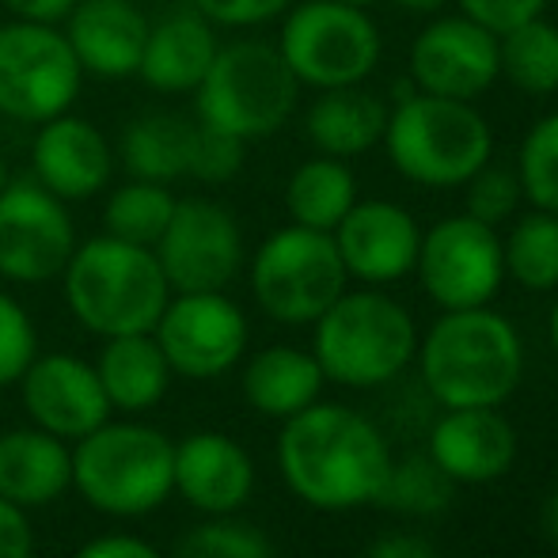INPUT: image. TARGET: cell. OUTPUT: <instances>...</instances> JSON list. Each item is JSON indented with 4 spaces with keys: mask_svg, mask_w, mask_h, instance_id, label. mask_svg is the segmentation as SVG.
I'll list each match as a JSON object with an SVG mask.
<instances>
[{
    "mask_svg": "<svg viewBox=\"0 0 558 558\" xmlns=\"http://www.w3.org/2000/svg\"><path fill=\"white\" fill-rule=\"evenodd\" d=\"M391 468L384 434L342 403H312L281 422L278 471L286 486L312 509L345 513L373 506Z\"/></svg>",
    "mask_w": 558,
    "mask_h": 558,
    "instance_id": "cell-1",
    "label": "cell"
},
{
    "mask_svg": "<svg viewBox=\"0 0 558 558\" xmlns=\"http://www.w3.org/2000/svg\"><path fill=\"white\" fill-rule=\"evenodd\" d=\"M426 391L445 407H501L524 373V342L494 308L445 312L418 342Z\"/></svg>",
    "mask_w": 558,
    "mask_h": 558,
    "instance_id": "cell-2",
    "label": "cell"
},
{
    "mask_svg": "<svg viewBox=\"0 0 558 558\" xmlns=\"http://www.w3.org/2000/svg\"><path fill=\"white\" fill-rule=\"evenodd\" d=\"M61 281L73 319L96 338L153 331L163 304L171 301L156 251L107 232L76 243Z\"/></svg>",
    "mask_w": 558,
    "mask_h": 558,
    "instance_id": "cell-3",
    "label": "cell"
},
{
    "mask_svg": "<svg viewBox=\"0 0 558 558\" xmlns=\"http://www.w3.org/2000/svg\"><path fill=\"white\" fill-rule=\"evenodd\" d=\"M73 448V490L96 513L145 517L175 494V441L148 422L107 418Z\"/></svg>",
    "mask_w": 558,
    "mask_h": 558,
    "instance_id": "cell-4",
    "label": "cell"
},
{
    "mask_svg": "<svg viewBox=\"0 0 558 558\" xmlns=\"http://www.w3.org/2000/svg\"><path fill=\"white\" fill-rule=\"evenodd\" d=\"M391 168L429 191L463 186L494 156V130L475 104L407 92L388 111L384 130Z\"/></svg>",
    "mask_w": 558,
    "mask_h": 558,
    "instance_id": "cell-5",
    "label": "cell"
},
{
    "mask_svg": "<svg viewBox=\"0 0 558 558\" xmlns=\"http://www.w3.org/2000/svg\"><path fill=\"white\" fill-rule=\"evenodd\" d=\"M312 327V357L342 388L368 391L391 384L418 353L411 312L388 293H376V286L357 293L345 289Z\"/></svg>",
    "mask_w": 558,
    "mask_h": 558,
    "instance_id": "cell-6",
    "label": "cell"
},
{
    "mask_svg": "<svg viewBox=\"0 0 558 558\" xmlns=\"http://www.w3.org/2000/svg\"><path fill=\"white\" fill-rule=\"evenodd\" d=\"M296 99L301 84L289 73L278 46L240 38L217 50L214 65L194 88V118L251 145L274 137L293 118Z\"/></svg>",
    "mask_w": 558,
    "mask_h": 558,
    "instance_id": "cell-7",
    "label": "cell"
},
{
    "mask_svg": "<svg viewBox=\"0 0 558 558\" xmlns=\"http://www.w3.org/2000/svg\"><path fill=\"white\" fill-rule=\"evenodd\" d=\"M278 53L301 88H350L365 84L380 65V27L368 8L345 0H301L281 15Z\"/></svg>",
    "mask_w": 558,
    "mask_h": 558,
    "instance_id": "cell-8",
    "label": "cell"
},
{
    "mask_svg": "<svg viewBox=\"0 0 558 558\" xmlns=\"http://www.w3.org/2000/svg\"><path fill=\"white\" fill-rule=\"evenodd\" d=\"M342 255L331 232L286 225L270 232L251 255V293L270 319L286 327L316 324L345 293Z\"/></svg>",
    "mask_w": 558,
    "mask_h": 558,
    "instance_id": "cell-9",
    "label": "cell"
},
{
    "mask_svg": "<svg viewBox=\"0 0 558 558\" xmlns=\"http://www.w3.org/2000/svg\"><path fill=\"white\" fill-rule=\"evenodd\" d=\"M84 69L65 31L12 20L0 27V114L43 125L76 104Z\"/></svg>",
    "mask_w": 558,
    "mask_h": 558,
    "instance_id": "cell-10",
    "label": "cell"
},
{
    "mask_svg": "<svg viewBox=\"0 0 558 558\" xmlns=\"http://www.w3.org/2000/svg\"><path fill=\"white\" fill-rule=\"evenodd\" d=\"M414 270L437 308H483L506 281L498 228L475 221L471 214L445 217L429 232H422Z\"/></svg>",
    "mask_w": 558,
    "mask_h": 558,
    "instance_id": "cell-11",
    "label": "cell"
},
{
    "mask_svg": "<svg viewBox=\"0 0 558 558\" xmlns=\"http://www.w3.org/2000/svg\"><path fill=\"white\" fill-rule=\"evenodd\" d=\"M153 251L171 293H221L247 258L240 221L214 198H179Z\"/></svg>",
    "mask_w": 558,
    "mask_h": 558,
    "instance_id": "cell-12",
    "label": "cell"
},
{
    "mask_svg": "<svg viewBox=\"0 0 558 558\" xmlns=\"http://www.w3.org/2000/svg\"><path fill=\"white\" fill-rule=\"evenodd\" d=\"M69 202L38 179H8L0 191V278L15 286H46L61 278L76 251Z\"/></svg>",
    "mask_w": 558,
    "mask_h": 558,
    "instance_id": "cell-13",
    "label": "cell"
},
{
    "mask_svg": "<svg viewBox=\"0 0 558 558\" xmlns=\"http://www.w3.org/2000/svg\"><path fill=\"white\" fill-rule=\"evenodd\" d=\"M171 373L186 380H217L247 353V316L221 293H171L153 327Z\"/></svg>",
    "mask_w": 558,
    "mask_h": 558,
    "instance_id": "cell-14",
    "label": "cell"
},
{
    "mask_svg": "<svg viewBox=\"0 0 558 558\" xmlns=\"http://www.w3.org/2000/svg\"><path fill=\"white\" fill-rule=\"evenodd\" d=\"M501 81L498 35L468 15H437L411 43V84L441 99L475 104Z\"/></svg>",
    "mask_w": 558,
    "mask_h": 558,
    "instance_id": "cell-15",
    "label": "cell"
},
{
    "mask_svg": "<svg viewBox=\"0 0 558 558\" xmlns=\"http://www.w3.org/2000/svg\"><path fill=\"white\" fill-rule=\"evenodd\" d=\"M20 399L31 426L69 445L88 437L114 414L96 365L76 353H35L27 373L20 376Z\"/></svg>",
    "mask_w": 558,
    "mask_h": 558,
    "instance_id": "cell-16",
    "label": "cell"
},
{
    "mask_svg": "<svg viewBox=\"0 0 558 558\" xmlns=\"http://www.w3.org/2000/svg\"><path fill=\"white\" fill-rule=\"evenodd\" d=\"M331 235L345 274L365 286H396L418 263L422 228L399 202L357 198Z\"/></svg>",
    "mask_w": 558,
    "mask_h": 558,
    "instance_id": "cell-17",
    "label": "cell"
},
{
    "mask_svg": "<svg viewBox=\"0 0 558 558\" xmlns=\"http://www.w3.org/2000/svg\"><path fill=\"white\" fill-rule=\"evenodd\" d=\"M31 171L61 202H84L111 183L114 148L88 118L65 111L38 125L31 145Z\"/></svg>",
    "mask_w": 558,
    "mask_h": 558,
    "instance_id": "cell-18",
    "label": "cell"
},
{
    "mask_svg": "<svg viewBox=\"0 0 558 558\" xmlns=\"http://www.w3.org/2000/svg\"><path fill=\"white\" fill-rule=\"evenodd\" d=\"M429 456L456 486H486L517 460V429L498 407H452L429 429Z\"/></svg>",
    "mask_w": 558,
    "mask_h": 558,
    "instance_id": "cell-19",
    "label": "cell"
},
{
    "mask_svg": "<svg viewBox=\"0 0 558 558\" xmlns=\"http://www.w3.org/2000/svg\"><path fill=\"white\" fill-rule=\"evenodd\" d=\"M153 20L137 0H76L61 23L84 76L125 81L137 76Z\"/></svg>",
    "mask_w": 558,
    "mask_h": 558,
    "instance_id": "cell-20",
    "label": "cell"
},
{
    "mask_svg": "<svg viewBox=\"0 0 558 558\" xmlns=\"http://www.w3.org/2000/svg\"><path fill=\"white\" fill-rule=\"evenodd\" d=\"M255 490V463L235 437L198 429L175 441V494L206 517H232Z\"/></svg>",
    "mask_w": 558,
    "mask_h": 558,
    "instance_id": "cell-21",
    "label": "cell"
},
{
    "mask_svg": "<svg viewBox=\"0 0 558 558\" xmlns=\"http://www.w3.org/2000/svg\"><path fill=\"white\" fill-rule=\"evenodd\" d=\"M217 50V27L198 12L194 4L171 8L168 15L148 27V43L141 53L137 76L153 92L163 96H186L202 84L206 69L214 65Z\"/></svg>",
    "mask_w": 558,
    "mask_h": 558,
    "instance_id": "cell-22",
    "label": "cell"
},
{
    "mask_svg": "<svg viewBox=\"0 0 558 558\" xmlns=\"http://www.w3.org/2000/svg\"><path fill=\"white\" fill-rule=\"evenodd\" d=\"M73 490V448L38 426L0 434V498L20 509L53 506Z\"/></svg>",
    "mask_w": 558,
    "mask_h": 558,
    "instance_id": "cell-23",
    "label": "cell"
},
{
    "mask_svg": "<svg viewBox=\"0 0 558 558\" xmlns=\"http://www.w3.org/2000/svg\"><path fill=\"white\" fill-rule=\"evenodd\" d=\"M388 111L391 107L376 92H368L365 84L327 88L312 99L308 114H304V137L312 141L319 156L357 160L384 141Z\"/></svg>",
    "mask_w": 558,
    "mask_h": 558,
    "instance_id": "cell-24",
    "label": "cell"
},
{
    "mask_svg": "<svg viewBox=\"0 0 558 558\" xmlns=\"http://www.w3.org/2000/svg\"><path fill=\"white\" fill-rule=\"evenodd\" d=\"M96 373L107 391L111 411L122 414L153 411L168 396L171 376H175L153 331L104 338V350L96 357Z\"/></svg>",
    "mask_w": 558,
    "mask_h": 558,
    "instance_id": "cell-25",
    "label": "cell"
},
{
    "mask_svg": "<svg viewBox=\"0 0 558 558\" xmlns=\"http://www.w3.org/2000/svg\"><path fill=\"white\" fill-rule=\"evenodd\" d=\"M324 368L308 350L266 345L243 365V399L266 418H293L312 407L324 391Z\"/></svg>",
    "mask_w": 558,
    "mask_h": 558,
    "instance_id": "cell-26",
    "label": "cell"
},
{
    "mask_svg": "<svg viewBox=\"0 0 558 558\" xmlns=\"http://www.w3.org/2000/svg\"><path fill=\"white\" fill-rule=\"evenodd\" d=\"M194 137H198V118L179 111H145L122 130L114 156L130 171V179L175 183L191 171Z\"/></svg>",
    "mask_w": 558,
    "mask_h": 558,
    "instance_id": "cell-27",
    "label": "cell"
},
{
    "mask_svg": "<svg viewBox=\"0 0 558 558\" xmlns=\"http://www.w3.org/2000/svg\"><path fill=\"white\" fill-rule=\"evenodd\" d=\"M353 202H357V175L350 171V160L335 156H312L286 183V209L293 225L316 232H335Z\"/></svg>",
    "mask_w": 558,
    "mask_h": 558,
    "instance_id": "cell-28",
    "label": "cell"
},
{
    "mask_svg": "<svg viewBox=\"0 0 558 558\" xmlns=\"http://www.w3.org/2000/svg\"><path fill=\"white\" fill-rule=\"evenodd\" d=\"M498 69L524 96L558 92V27L544 15L498 35Z\"/></svg>",
    "mask_w": 558,
    "mask_h": 558,
    "instance_id": "cell-29",
    "label": "cell"
},
{
    "mask_svg": "<svg viewBox=\"0 0 558 558\" xmlns=\"http://www.w3.org/2000/svg\"><path fill=\"white\" fill-rule=\"evenodd\" d=\"M506 274L529 293H551L558 289V214L529 209L513 217L506 240H501Z\"/></svg>",
    "mask_w": 558,
    "mask_h": 558,
    "instance_id": "cell-30",
    "label": "cell"
},
{
    "mask_svg": "<svg viewBox=\"0 0 558 558\" xmlns=\"http://www.w3.org/2000/svg\"><path fill=\"white\" fill-rule=\"evenodd\" d=\"M175 194L168 183H148V179H130V183L114 186L111 198L104 206V228L107 235H118L125 243H141V247H156L163 235L171 214H175Z\"/></svg>",
    "mask_w": 558,
    "mask_h": 558,
    "instance_id": "cell-31",
    "label": "cell"
},
{
    "mask_svg": "<svg viewBox=\"0 0 558 558\" xmlns=\"http://www.w3.org/2000/svg\"><path fill=\"white\" fill-rule=\"evenodd\" d=\"M452 490L456 483L437 468L434 456H403V460H391L376 506L407 517H434L448 509Z\"/></svg>",
    "mask_w": 558,
    "mask_h": 558,
    "instance_id": "cell-32",
    "label": "cell"
},
{
    "mask_svg": "<svg viewBox=\"0 0 558 558\" xmlns=\"http://www.w3.org/2000/svg\"><path fill=\"white\" fill-rule=\"evenodd\" d=\"M513 168L524 202L544 214H558V111L544 114L524 133Z\"/></svg>",
    "mask_w": 558,
    "mask_h": 558,
    "instance_id": "cell-33",
    "label": "cell"
},
{
    "mask_svg": "<svg viewBox=\"0 0 558 558\" xmlns=\"http://www.w3.org/2000/svg\"><path fill=\"white\" fill-rule=\"evenodd\" d=\"M168 558H270V544L255 524L209 517L183 532Z\"/></svg>",
    "mask_w": 558,
    "mask_h": 558,
    "instance_id": "cell-34",
    "label": "cell"
},
{
    "mask_svg": "<svg viewBox=\"0 0 558 558\" xmlns=\"http://www.w3.org/2000/svg\"><path fill=\"white\" fill-rule=\"evenodd\" d=\"M524 202L521 179L517 168H498V163H483L475 175L463 183V214H471L475 221L498 228L509 217H517V206Z\"/></svg>",
    "mask_w": 558,
    "mask_h": 558,
    "instance_id": "cell-35",
    "label": "cell"
},
{
    "mask_svg": "<svg viewBox=\"0 0 558 558\" xmlns=\"http://www.w3.org/2000/svg\"><path fill=\"white\" fill-rule=\"evenodd\" d=\"M38 353V331L31 324L27 308L12 293L0 289V388L20 384L27 365Z\"/></svg>",
    "mask_w": 558,
    "mask_h": 558,
    "instance_id": "cell-36",
    "label": "cell"
},
{
    "mask_svg": "<svg viewBox=\"0 0 558 558\" xmlns=\"http://www.w3.org/2000/svg\"><path fill=\"white\" fill-rule=\"evenodd\" d=\"M243 153H247V141L228 137L221 130H209L198 122V137H194V153H191V179L202 183H228V179L240 175L243 168Z\"/></svg>",
    "mask_w": 558,
    "mask_h": 558,
    "instance_id": "cell-37",
    "label": "cell"
},
{
    "mask_svg": "<svg viewBox=\"0 0 558 558\" xmlns=\"http://www.w3.org/2000/svg\"><path fill=\"white\" fill-rule=\"evenodd\" d=\"M214 27H263L289 12L293 0H191Z\"/></svg>",
    "mask_w": 558,
    "mask_h": 558,
    "instance_id": "cell-38",
    "label": "cell"
},
{
    "mask_svg": "<svg viewBox=\"0 0 558 558\" xmlns=\"http://www.w3.org/2000/svg\"><path fill=\"white\" fill-rule=\"evenodd\" d=\"M456 4H460V12L468 15V20L483 23L486 31L501 35V31L517 27V23L544 15L551 0H456Z\"/></svg>",
    "mask_w": 558,
    "mask_h": 558,
    "instance_id": "cell-39",
    "label": "cell"
},
{
    "mask_svg": "<svg viewBox=\"0 0 558 558\" xmlns=\"http://www.w3.org/2000/svg\"><path fill=\"white\" fill-rule=\"evenodd\" d=\"M0 558H35V529L27 509L0 498Z\"/></svg>",
    "mask_w": 558,
    "mask_h": 558,
    "instance_id": "cell-40",
    "label": "cell"
},
{
    "mask_svg": "<svg viewBox=\"0 0 558 558\" xmlns=\"http://www.w3.org/2000/svg\"><path fill=\"white\" fill-rule=\"evenodd\" d=\"M73 558H168L163 551H156L148 539L141 536H125V532H107V536H96L81 547Z\"/></svg>",
    "mask_w": 558,
    "mask_h": 558,
    "instance_id": "cell-41",
    "label": "cell"
},
{
    "mask_svg": "<svg viewBox=\"0 0 558 558\" xmlns=\"http://www.w3.org/2000/svg\"><path fill=\"white\" fill-rule=\"evenodd\" d=\"M365 558H437L434 544L414 532H384L368 544Z\"/></svg>",
    "mask_w": 558,
    "mask_h": 558,
    "instance_id": "cell-42",
    "label": "cell"
},
{
    "mask_svg": "<svg viewBox=\"0 0 558 558\" xmlns=\"http://www.w3.org/2000/svg\"><path fill=\"white\" fill-rule=\"evenodd\" d=\"M0 4L12 12V20H27V23H50L61 27L73 12L76 0H0Z\"/></svg>",
    "mask_w": 558,
    "mask_h": 558,
    "instance_id": "cell-43",
    "label": "cell"
},
{
    "mask_svg": "<svg viewBox=\"0 0 558 558\" xmlns=\"http://www.w3.org/2000/svg\"><path fill=\"white\" fill-rule=\"evenodd\" d=\"M396 4L403 8V12H414V15H437L448 0H396Z\"/></svg>",
    "mask_w": 558,
    "mask_h": 558,
    "instance_id": "cell-44",
    "label": "cell"
},
{
    "mask_svg": "<svg viewBox=\"0 0 558 558\" xmlns=\"http://www.w3.org/2000/svg\"><path fill=\"white\" fill-rule=\"evenodd\" d=\"M544 529L547 536H551V544L558 547V490L547 498V509H544Z\"/></svg>",
    "mask_w": 558,
    "mask_h": 558,
    "instance_id": "cell-45",
    "label": "cell"
},
{
    "mask_svg": "<svg viewBox=\"0 0 558 558\" xmlns=\"http://www.w3.org/2000/svg\"><path fill=\"white\" fill-rule=\"evenodd\" d=\"M547 331H551V345H555V353H558V301H555V308H551V319H547Z\"/></svg>",
    "mask_w": 558,
    "mask_h": 558,
    "instance_id": "cell-46",
    "label": "cell"
},
{
    "mask_svg": "<svg viewBox=\"0 0 558 558\" xmlns=\"http://www.w3.org/2000/svg\"><path fill=\"white\" fill-rule=\"evenodd\" d=\"M8 186V163H4V156H0V191Z\"/></svg>",
    "mask_w": 558,
    "mask_h": 558,
    "instance_id": "cell-47",
    "label": "cell"
},
{
    "mask_svg": "<svg viewBox=\"0 0 558 558\" xmlns=\"http://www.w3.org/2000/svg\"><path fill=\"white\" fill-rule=\"evenodd\" d=\"M345 4H361V8H368V4H376V0H345Z\"/></svg>",
    "mask_w": 558,
    "mask_h": 558,
    "instance_id": "cell-48",
    "label": "cell"
}]
</instances>
